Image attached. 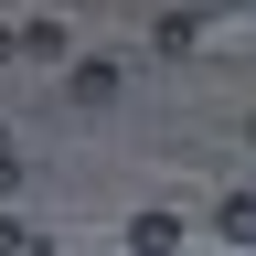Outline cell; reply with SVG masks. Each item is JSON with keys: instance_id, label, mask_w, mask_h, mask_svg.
Wrapping results in <instances>:
<instances>
[{"instance_id": "3957f363", "label": "cell", "mask_w": 256, "mask_h": 256, "mask_svg": "<svg viewBox=\"0 0 256 256\" xmlns=\"http://www.w3.org/2000/svg\"><path fill=\"white\" fill-rule=\"evenodd\" d=\"M107 96H118V64L86 54V64H75V107H107Z\"/></svg>"}, {"instance_id": "5b68a950", "label": "cell", "mask_w": 256, "mask_h": 256, "mask_svg": "<svg viewBox=\"0 0 256 256\" xmlns=\"http://www.w3.org/2000/svg\"><path fill=\"white\" fill-rule=\"evenodd\" d=\"M0 192H22V150H11V128H0Z\"/></svg>"}, {"instance_id": "7a4b0ae2", "label": "cell", "mask_w": 256, "mask_h": 256, "mask_svg": "<svg viewBox=\"0 0 256 256\" xmlns=\"http://www.w3.org/2000/svg\"><path fill=\"white\" fill-rule=\"evenodd\" d=\"M214 235L224 246H256V192H224V203H214Z\"/></svg>"}, {"instance_id": "277c9868", "label": "cell", "mask_w": 256, "mask_h": 256, "mask_svg": "<svg viewBox=\"0 0 256 256\" xmlns=\"http://www.w3.org/2000/svg\"><path fill=\"white\" fill-rule=\"evenodd\" d=\"M0 256H43V235H32L22 214H0Z\"/></svg>"}, {"instance_id": "6da1fadb", "label": "cell", "mask_w": 256, "mask_h": 256, "mask_svg": "<svg viewBox=\"0 0 256 256\" xmlns=\"http://www.w3.org/2000/svg\"><path fill=\"white\" fill-rule=\"evenodd\" d=\"M128 256H182V214H171V203L128 214Z\"/></svg>"}, {"instance_id": "8992f818", "label": "cell", "mask_w": 256, "mask_h": 256, "mask_svg": "<svg viewBox=\"0 0 256 256\" xmlns=\"http://www.w3.org/2000/svg\"><path fill=\"white\" fill-rule=\"evenodd\" d=\"M246 139H256V118H246Z\"/></svg>"}]
</instances>
